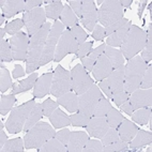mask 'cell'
<instances>
[{
    "instance_id": "ffe728a7",
    "label": "cell",
    "mask_w": 152,
    "mask_h": 152,
    "mask_svg": "<svg viewBox=\"0 0 152 152\" xmlns=\"http://www.w3.org/2000/svg\"><path fill=\"white\" fill-rule=\"evenodd\" d=\"M131 26H132V22L129 20L126 24L123 25L122 27L119 28L117 31H115L113 34L109 35L108 38H107L106 44L111 47H120L121 44L123 43V41L125 40V38H126V34H128Z\"/></svg>"
},
{
    "instance_id": "9a60e30c",
    "label": "cell",
    "mask_w": 152,
    "mask_h": 152,
    "mask_svg": "<svg viewBox=\"0 0 152 152\" xmlns=\"http://www.w3.org/2000/svg\"><path fill=\"white\" fill-rule=\"evenodd\" d=\"M109 124L107 122L106 117H99V116H92L90 117L88 122L87 132L90 136H93L95 138H102L106 134V132L109 130Z\"/></svg>"
},
{
    "instance_id": "7dc6e473",
    "label": "cell",
    "mask_w": 152,
    "mask_h": 152,
    "mask_svg": "<svg viewBox=\"0 0 152 152\" xmlns=\"http://www.w3.org/2000/svg\"><path fill=\"white\" fill-rule=\"evenodd\" d=\"M128 148V142L123 140H117L110 145H107L103 149L104 152H119Z\"/></svg>"
},
{
    "instance_id": "91938a15",
    "label": "cell",
    "mask_w": 152,
    "mask_h": 152,
    "mask_svg": "<svg viewBox=\"0 0 152 152\" xmlns=\"http://www.w3.org/2000/svg\"><path fill=\"white\" fill-rule=\"evenodd\" d=\"M82 62H83V64H84L85 69L87 70V72H90V71H92L93 65H94L95 61L92 59H90L89 57H85L82 59Z\"/></svg>"
},
{
    "instance_id": "9c48e42d",
    "label": "cell",
    "mask_w": 152,
    "mask_h": 152,
    "mask_svg": "<svg viewBox=\"0 0 152 152\" xmlns=\"http://www.w3.org/2000/svg\"><path fill=\"white\" fill-rule=\"evenodd\" d=\"M72 89L77 95H80L92 87L93 80L89 76L87 70L83 68L82 64H76L71 71Z\"/></svg>"
},
{
    "instance_id": "52a82bcc",
    "label": "cell",
    "mask_w": 152,
    "mask_h": 152,
    "mask_svg": "<svg viewBox=\"0 0 152 152\" xmlns=\"http://www.w3.org/2000/svg\"><path fill=\"white\" fill-rule=\"evenodd\" d=\"M63 31H64V25L62 23H60L59 20H56L53 24V27L50 28V31H49L48 37L46 39V43L44 46L41 61H40V66L47 64L55 58L57 44Z\"/></svg>"
},
{
    "instance_id": "6da1fadb",
    "label": "cell",
    "mask_w": 152,
    "mask_h": 152,
    "mask_svg": "<svg viewBox=\"0 0 152 152\" xmlns=\"http://www.w3.org/2000/svg\"><path fill=\"white\" fill-rule=\"evenodd\" d=\"M49 31H50V24L45 23L43 27L30 38L28 56L26 60V73L27 74L33 73V71L40 68L42 53H43Z\"/></svg>"
},
{
    "instance_id": "b9f144b4",
    "label": "cell",
    "mask_w": 152,
    "mask_h": 152,
    "mask_svg": "<svg viewBox=\"0 0 152 152\" xmlns=\"http://www.w3.org/2000/svg\"><path fill=\"white\" fill-rule=\"evenodd\" d=\"M24 20L20 18H16L12 20L11 23H9V24L6 25V32L8 34H11L13 37L14 34H16L17 32H19V30L22 29L23 26H24Z\"/></svg>"
},
{
    "instance_id": "9f6ffc18",
    "label": "cell",
    "mask_w": 152,
    "mask_h": 152,
    "mask_svg": "<svg viewBox=\"0 0 152 152\" xmlns=\"http://www.w3.org/2000/svg\"><path fill=\"white\" fill-rule=\"evenodd\" d=\"M105 47H106V44H102V45H100L99 47H96L95 49H91V52L89 53V55H88V57L90 58V59L94 60V61H96V59H98L99 57H100L101 55L104 54V50H105Z\"/></svg>"
},
{
    "instance_id": "680465c9",
    "label": "cell",
    "mask_w": 152,
    "mask_h": 152,
    "mask_svg": "<svg viewBox=\"0 0 152 152\" xmlns=\"http://www.w3.org/2000/svg\"><path fill=\"white\" fill-rule=\"evenodd\" d=\"M100 88L102 89V91H103L104 93H105L108 98H111V94H113V91H111V88H110V85L108 84V80H107V78L103 79V80H101L100 84Z\"/></svg>"
},
{
    "instance_id": "44dd1931",
    "label": "cell",
    "mask_w": 152,
    "mask_h": 152,
    "mask_svg": "<svg viewBox=\"0 0 152 152\" xmlns=\"http://www.w3.org/2000/svg\"><path fill=\"white\" fill-rule=\"evenodd\" d=\"M117 129H118L120 139L123 141H126V142H130L135 137L136 133L138 131V128L132 121H130L128 119L123 120L122 122H121V124Z\"/></svg>"
},
{
    "instance_id": "f546056e",
    "label": "cell",
    "mask_w": 152,
    "mask_h": 152,
    "mask_svg": "<svg viewBox=\"0 0 152 152\" xmlns=\"http://www.w3.org/2000/svg\"><path fill=\"white\" fill-rule=\"evenodd\" d=\"M131 142V147L135 149V148H140L146 145H150L152 142V134L150 132H147L144 130H138L136 133L135 137H134Z\"/></svg>"
},
{
    "instance_id": "ab89813d",
    "label": "cell",
    "mask_w": 152,
    "mask_h": 152,
    "mask_svg": "<svg viewBox=\"0 0 152 152\" xmlns=\"http://www.w3.org/2000/svg\"><path fill=\"white\" fill-rule=\"evenodd\" d=\"M12 80L11 77H10V73H9V70L1 65V71H0V91L1 92H6L7 90L10 87H12Z\"/></svg>"
},
{
    "instance_id": "f1b7e54d",
    "label": "cell",
    "mask_w": 152,
    "mask_h": 152,
    "mask_svg": "<svg viewBox=\"0 0 152 152\" xmlns=\"http://www.w3.org/2000/svg\"><path fill=\"white\" fill-rule=\"evenodd\" d=\"M43 108H42V104H35L34 107L32 108L31 113L28 116V119L25 123L24 131L28 132L31 128H33L37 123L39 122V120L43 117Z\"/></svg>"
},
{
    "instance_id": "bcb514c9",
    "label": "cell",
    "mask_w": 152,
    "mask_h": 152,
    "mask_svg": "<svg viewBox=\"0 0 152 152\" xmlns=\"http://www.w3.org/2000/svg\"><path fill=\"white\" fill-rule=\"evenodd\" d=\"M59 106L58 102H55L52 99H47L45 102L42 103V108H43V115L45 117H50V115L55 111V109H57Z\"/></svg>"
},
{
    "instance_id": "7bdbcfd3",
    "label": "cell",
    "mask_w": 152,
    "mask_h": 152,
    "mask_svg": "<svg viewBox=\"0 0 152 152\" xmlns=\"http://www.w3.org/2000/svg\"><path fill=\"white\" fill-rule=\"evenodd\" d=\"M101 139H102V144L105 145V146L110 145V144H113V142H115V141L119 140L120 137H119V133H118V130L117 129H114V128L109 129V130L106 132L105 135H104Z\"/></svg>"
},
{
    "instance_id": "03108f58",
    "label": "cell",
    "mask_w": 152,
    "mask_h": 152,
    "mask_svg": "<svg viewBox=\"0 0 152 152\" xmlns=\"http://www.w3.org/2000/svg\"><path fill=\"white\" fill-rule=\"evenodd\" d=\"M6 29H4V28H1V29H0V39H1V40H2L3 39V37H4V34H6Z\"/></svg>"
},
{
    "instance_id": "ee69618b",
    "label": "cell",
    "mask_w": 152,
    "mask_h": 152,
    "mask_svg": "<svg viewBox=\"0 0 152 152\" xmlns=\"http://www.w3.org/2000/svg\"><path fill=\"white\" fill-rule=\"evenodd\" d=\"M71 30V32H72V34L74 35V38H75V40L77 41V43H78V45H82V44L85 43V41L87 40L88 38V34L86 32H85V30L83 29L80 26H75V27H73Z\"/></svg>"
},
{
    "instance_id": "4fadbf2b",
    "label": "cell",
    "mask_w": 152,
    "mask_h": 152,
    "mask_svg": "<svg viewBox=\"0 0 152 152\" xmlns=\"http://www.w3.org/2000/svg\"><path fill=\"white\" fill-rule=\"evenodd\" d=\"M10 45H11L12 55L14 60L25 61L27 60L28 48H29V35L23 31H19L16 34H14L10 39Z\"/></svg>"
},
{
    "instance_id": "7c38bea8",
    "label": "cell",
    "mask_w": 152,
    "mask_h": 152,
    "mask_svg": "<svg viewBox=\"0 0 152 152\" xmlns=\"http://www.w3.org/2000/svg\"><path fill=\"white\" fill-rule=\"evenodd\" d=\"M45 19H46L45 10L41 7L24 13L23 20H24L25 26L27 28L28 35L30 38L34 35L45 25Z\"/></svg>"
},
{
    "instance_id": "cb8c5ba5",
    "label": "cell",
    "mask_w": 152,
    "mask_h": 152,
    "mask_svg": "<svg viewBox=\"0 0 152 152\" xmlns=\"http://www.w3.org/2000/svg\"><path fill=\"white\" fill-rule=\"evenodd\" d=\"M104 55L108 58L114 70L120 68L124 63V57H123L121 50H119V49H116L114 47L106 45L105 50H104Z\"/></svg>"
},
{
    "instance_id": "4316f807",
    "label": "cell",
    "mask_w": 152,
    "mask_h": 152,
    "mask_svg": "<svg viewBox=\"0 0 152 152\" xmlns=\"http://www.w3.org/2000/svg\"><path fill=\"white\" fill-rule=\"evenodd\" d=\"M49 120H50V123L53 124V126L56 129L64 128V126H68V125L71 124L70 117H68V115L60 108L55 109L54 113L50 115Z\"/></svg>"
},
{
    "instance_id": "681fc988",
    "label": "cell",
    "mask_w": 152,
    "mask_h": 152,
    "mask_svg": "<svg viewBox=\"0 0 152 152\" xmlns=\"http://www.w3.org/2000/svg\"><path fill=\"white\" fill-rule=\"evenodd\" d=\"M152 87V66H147V70L144 74L142 80H141L140 87L141 89H150Z\"/></svg>"
},
{
    "instance_id": "1f68e13d",
    "label": "cell",
    "mask_w": 152,
    "mask_h": 152,
    "mask_svg": "<svg viewBox=\"0 0 152 152\" xmlns=\"http://www.w3.org/2000/svg\"><path fill=\"white\" fill-rule=\"evenodd\" d=\"M63 10V6L62 2L57 0V1H52V2L47 4L45 7V14H46V17L52 19H56L59 18L61 13H62Z\"/></svg>"
},
{
    "instance_id": "e7e4bbea",
    "label": "cell",
    "mask_w": 152,
    "mask_h": 152,
    "mask_svg": "<svg viewBox=\"0 0 152 152\" xmlns=\"http://www.w3.org/2000/svg\"><path fill=\"white\" fill-rule=\"evenodd\" d=\"M132 2H133L132 0H120V4H121L123 8H130Z\"/></svg>"
},
{
    "instance_id": "003e7915",
    "label": "cell",
    "mask_w": 152,
    "mask_h": 152,
    "mask_svg": "<svg viewBox=\"0 0 152 152\" xmlns=\"http://www.w3.org/2000/svg\"><path fill=\"white\" fill-rule=\"evenodd\" d=\"M4 20H6V17H4L2 14H1V15H0V25L4 24Z\"/></svg>"
},
{
    "instance_id": "f6af8a7d",
    "label": "cell",
    "mask_w": 152,
    "mask_h": 152,
    "mask_svg": "<svg viewBox=\"0 0 152 152\" xmlns=\"http://www.w3.org/2000/svg\"><path fill=\"white\" fill-rule=\"evenodd\" d=\"M104 147L102 142L95 139H89L86 146L84 147L83 152H103Z\"/></svg>"
},
{
    "instance_id": "277c9868",
    "label": "cell",
    "mask_w": 152,
    "mask_h": 152,
    "mask_svg": "<svg viewBox=\"0 0 152 152\" xmlns=\"http://www.w3.org/2000/svg\"><path fill=\"white\" fill-rule=\"evenodd\" d=\"M54 128L46 122H38L25 135V148L26 149H39L47 140L55 137Z\"/></svg>"
},
{
    "instance_id": "11a10c76",
    "label": "cell",
    "mask_w": 152,
    "mask_h": 152,
    "mask_svg": "<svg viewBox=\"0 0 152 152\" xmlns=\"http://www.w3.org/2000/svg\"><path fill=\"white\" fill-rule=\"evenodd\" d=\"M92 38L94 39L95 41H102L104 38H106L105 27L101 26V25H95L94 30H93L92 33Z\"/></svg>"
},
{
    "instance_id": "d6a6232c",
    "label": "cell",
    "mask_w": 152,
    "mask_h": 152,
    "mask_svg": "<svg viewBox=\"0 0 152 152\" xmlns=\"http://www.w3.org/2000/svg\"><path fill=\"white\" fill-rule=\"evenodd\" d=\"M141 59L145 62H150L152 59V25L148 26V32H147V42L144 50L141 52Z\"/></svg>"
},
{
    "instance_id": "ba28073f",
    "label": "cell",
    "mask_w": 152,
    "mask_h": 152,
    "mask_svg": "<svg viewBox=\"0 0 152 152\" xmlns=\"http://www.w3.org/2000/svg\"><path fill=\"white\" fill-rule=\"evenodd\" d=\"M71 90H73L72 89L71 72L65 70L61 65H58L54 72V76H53L50 93L56 98H60L65 93L71 92Z\"/></svg>"
},
{
    "instance_id": "4dcf8cb0",
    "label": "cell",
    "mask_w": 152,
    "mask_h": 152,
    "mask_svg": "<svg viewBox=\"0 0 152 152\" xmlns=\"http://www.w3.org/2000/svg\"><path fill=\"white\" fill-rule=\"evenodd\" d=\"M39 151L41 152H68V147L57 139L56 137H53L49 140H47L41 148H39Z\"/></svg>"
},
{
    "instance_id": "7402d4cb",
    "label": "cell",
    "mask_w": 152,
    "mask_h": 152,
    "mask_svg": "<svg viewBox=\"0 0 152 152\" xmlns=\"http://www.w3.org/2000/svg\"><path fill=\"white\" fill-rule=\"evenodd\" d=\"M108 84L110 85L111 91H118V90H124V65H121L120 68L116 69L110 73V75L107 77Z\"/></svg>"
},
{
    "instance_id": "7a4b0ae2",
    "label": "cell",
    "mask_w": 152,
    "mask_h": 152,
    "mask_svg": "<svg viewBox=\"0 0 152 152\" xmlns=\"http://www.w3.org/2000/svg\"><path fill=\"white\" fill-rule=\"evenodd\" d=\"M147 70V62L141 59L140 56H136L129 60L126 65H124V85L123 89L126 93H132L139 89Z\"/></svg>"
},
{
    "instance_id": "30bf717a",
    "label": "cell",
    "mask_w": 152,
    "mask_h": 152,
    "mask_svg": "<svg viewBox=\"0 0 152 152\" xmlns=\"http://www.w3.org/2000/svg\"><path fill=\"white\" fill-rule=\"evenodd\" d=\"M102 93L96 85H93L88 91L78 96V111L92 117L94 109L100 101Z\"/></svg>"
},
{
    "instance_id": "836d02e7",
    "label": "cell",
    "mask_w": 152,
    "mask_h": 152,
    "mask_svg": "<svg viewBox=\"0 0 152 152\" xmlns=\"http://www.w3.org/2000/svg\"><path fill=\"white\" fill-rule=\"evenodd\" d=\"M151 108H139L136 110L135 114H132V119L134 122L138 123V124L145 125L148 123L151 117Z\"/></svg>"
},
{
    "instance_id": "f5cc1de1",
    "label": "cell",
    "mask_w": 152,
    "mask_h": 152,
    "mask_svg": "<svg viewBox=\"0 0 152 152\" xmlns=\"http://www.w3.org/2000/svg\"><path fill=\"white\" fill-rule=\"evenodd\" d=\"M69 6L72 9V11L75 13L77 17L83 16V1L82 0H71L69 1Z\"/></svg>"
},
{
    "instance_id": "2e32d148",
    "label": "cell",
    "mask_w": 152,
    "mask_h": 152,
    "mask_svg": "<svg viewBox=\"0 0 152 152\" xmlns=\"http://www.w3.org/2000/svg\"><path fill=\"white\" fill-rule=\"evenodd\" d=\"M131 105L134 110H137L139 108H145L147 106H151L152 104V90L150 89H137L129 99Z\"/></svg>"
},
{
    "instance_id": "f35d334b",
    "label": "cell",
    "mask_w": 152,
    "mask_h": 152,
    "mask_svg": "<svg viewBox=\"0 0 152 152\" xmlns=\"http://www.w3.org/2000/svg\"><path fill=\"white\" fill-rule=\"evenodd\" d=\"M111 105L108 102L107 99H105L102 95L99 101L98 105L95 107L94 113H93V116H99V117H106V115L108 114V111L110 110Z\"/></svg>"
},
{
    "instance_id": "f907efd6",
    "label": "cell",
    "mask_w": 152,
    "mask_h": 152,
    "mask_svg": "<svg viewBox=\"0 0 152 152\" xmlns=\"http://www.w3.org/2000/svg\"><path fill=\"white\" fill-rule=\"evenodd\" d=\"M92 45H93V42H85L84 44L79 45L78 52H77L76 56H77L79 59H83V58H85L87 55H89L90 52H91Z\"/></svg>"
},
{
    "instance_id": "603a6c76",
    "label": "cell",
    "mask_w": 152,
    "mask_h": 152,
    "mask_svg": "<svg viewBox=\"0 0 152 152\" xmlns=\"http://www.w3.org/2000/svg\"><path fill=\"white\" fill-rule=\"evenodd\" d=\"M25 10V1L24 0H7V3L4 4L1 11L2 15L6 18L16 15L17 13Z\"/></svg>"
},
{
    "instance_id": "d6986e66",
    "label": "cell",
    "mask_w": 152,
    "mask_h": 152,
    "mask_svg": "<svg viewBox=\"0 0 152 152\" xmlns=\"http://www.w3.org/2000/svg\"><path fill=\"white\" fill-rule=\"evenodd\" d=\"M53 76H54L53 73H46L42 75L41 77H39L34 85V89H33V95L35 98H43L50 91Z\"/></svg>"
},
{
    "instance_id": "74e56055",
    "label": "cell",
    "mask_w": 152,
    "mask_h": 152,
    "mask_svg": "<svg viewBox=\"0 0 152 152\" xmlns=\"http://www.w3.org/2000/svg\"><path fill=\"white\" fill-rule=\"evenodd\" d=\"M0 59L1 61H7V62H11L13 60V55H12V49L10 42H8L7 40L2 39L0 41Z\"/></svg>"
},
{
    "instance_id": "d590c367",
    "label": "cell",
    "mask_w": 152,
    "mask_h": 152,
    "mask_svg": "<svg viewBox=\"0 0 152 152\" xmlns=\"http://www.w3.org/2000/svg\"><path fill=\"white\" fill-rule=\"evenodd\" d=\"M16 102L15 94L10 95H1V101H0V114L2 116H6L9 111L11 110L14 103Z\"/></svg>"
},
{
    "instance_id": "8992f818",
    "label": "cell",
    "mask_w": 152,
    "mask_h": 152,
    "mask_svg": "<svg viewBox=\"0 0 152 152\" xmlns=\"http://www.w3.org/2000/svg\"><path fill=\"white\" fill-rule=\"evenodd\" d=\"M123 7L119 0H106L98 11V19L103 27H108L123 18Z\"/></svg>"
},
{
    "instance_id": "816d5d0a",
    "label": "cell",
    "mask_w": 152,
    "mask_h": 152,
    "mask_svg": "<svg viewBox=\"0 0 152 152\" xmlns=\"http://www.w3.org/2000/svg\"><path fill=\"white\" fill-rule=\"evenodd\" d=\"M128 22H129V20L126 18H121L119 20V22L115 23V24L110 25V26H108V27H105L106 37H109V35H111L113 33L115 32V31H117V30L119 29V28H121L123 26V25H125Z\"/></svg>"
},
{
    "instance_id": "83f0119b",
    "label": "cell",
    "mask_w": 152,
    "mask_h": 152,
    "mask_svg": "<svg viewBox=\"0 0 152 152\" xmlns=\"http://www.w3.org/2000/svg\"><path fill=\"white\" fill-rule=\"evenodd\" d=\"M60 19H61V23L64 25V27H66L68 29H72L78 24V17L76 16L75 13L72 11V9L68 4L63 7L62 13L60 15Z\"/></svg>"
},
{
    "instance_id": "c3c4849f",
    "label": "cell",
    "mask_w": 152,
    "mask_h": 152,
    "mask_svg": "<svg viewBox=\"0 0 152 152\" xmlns=\"http://www.w3.org/2000/svg\"><path fill=\"white\" fill-rule=\"evenodd\" d=\"M111 99L115 102V104L117 106H120L123 104L125 101H128L130 99L129 93H126L124 90H118V91H114L111 94Z\"/></svg>"
},
{
    "instance_id": "e0dca14e",
    "label": "cell",
    "mask_w": 152,
    "mask_h": 152,
    "mask_svg": "<svg viewBox=\"0 0 152 152\" xmlns=\"http://www.w3.org/2000/svg\"><path fill=\"white\" fill-rule=\"evenodd\" d=\"M113 71H114V69L111 66L110 61H109L108 58L106 57L105 55L102 54L96 59L94 65H93L92 73L93 76H94V78L101 82V80L107 78Z\"/></svg>"
},
{
    "instance_id": "8fae6325",
    "label": "cell",
    "mask_w": 152,
    "mask_h": 152,
    "mask_svg": "<svg viewBox=\"0 0 152 152\" xmlns=\"http://www.w3.org/2000/svg\"><path fill=\"white\" fill-rule=\"evenodd\" d=\"M78 47V43L75 40L74 35L72 34L71 30L65 29L60 37L59 42L57 44L54 60L56 62H59L60 60H62L68 54H77Z\"/></svg>"
},
{
    "instance_id": "484cf974",
    "label": "cell",
    "mask_w": 152,
    "mask_h": 152,
    "mask_svg": "<svg viewBox=\"0 0 152 152\" xmlns=\"http://www.w3.org/2000/svg\"><path fill=\"white\" fill-rule=\"evenodd\" d=\"M38 73H31L27 78H25L24 80L19 82L18 84H13L12 87H13V94H16V93H20V92H25V91H28V90L32 89L34 87L35 83L38 80Z\"/></svg>"
},
{
    "instance_id": "be15d7a7",
    "label": "cell",
    "mask_w": 152,
    "mask_h": 152,
    "mask_svg": "<svg viewBox=\"0 0 152 152\" xmlns=\"http://www.w3.org/2000/svg\"><path fill=\"white\" fill-rule=\"evenodd\" d=\"M25 74V71L24 69H23L22 65H15V69L13 70V77L14 78H18V77H22V76H24Z\"/></svg>"
},
{
    "instance_id": "6125c7cd",
    "label": "cell",
    "mask_w": 152,
    "mask_h": 152,
    "mask_svg": "<svg viewBox=\"0 0 152 152\" xmlns=\"http://www.w3.org/2000/svg\"><path fill=\"white\" fill-rule=\"evenodd\" d=\"M0 149L2 148L4 145H6V142L8 141V136L6 135V133H4V131H3V124L2 122L0 123Z\"/></svg>"
},
{
    "instance_id": "8d00e7d4",
    "label": "cell",
    "mask_w": 152,
    "mask_h": 152,
    "mask_svg": "<svg viewBox=\"0 0 152 152\" xmlns=\"http://www.w3.org/2000/svg\"><path fill=\"white\" fill-rule=\"evenodd\" d=\"M106 119H107V122H108L110 128L117 129L121 124V122L124 120V117L120 114L119 111L111 107L110 110L108 111V114L106 115Z\"/></svg>"
},
{
    "instance_id": "60d3db41",
    "label": "cell",
    "mask_w": 152,
    "mask_h": 152,
    "mask_svg": "<svg viewBox=\"0 0 152 152\" xmlns=\"http://www.w3.org/2000/svg\"><path fill=\"white\" fill-rule=\"evenodd\" d=\"M71 124L74 126H87L88 122H89L90 117L87 115L82 114V113H77V114L72 115L70 117Z\"/></svg>"
},
{
    "instance_id": "5bb4252c",
    "label": "cell",
    "mask_w": 152,
    "mask_h": 152,
    "mask_svg": "<svg viewBox=\"0 0 152 152\" xmlns=\"http://www.w3.org/2000/svg\"><path fill=\"white\" fill-rule=\"evenodd\" d=\"M98 11L95 8V3L91 0L83 1V16L82 24L89 31H93V28L98 23Z\"/></svg>"
},
{
    "instance_id": "ac0fdd59",
    "label": "cell",
    "mask_w": 152,
    "mask_h": 152,
    "mask_svg": "<svg viewBox=\"0 0 152 152\" xmlns=\"http://www.w3.org/2000/svg\"><path fill=\"white\" fill-rule=\"evenodd\" d=\"M88 140H89V136L85 133V132H82V131L72 132L70 134V139H69L68 151L83 152V149L86 146Z\"/></svg>"
},
{
    "instance_id": "5b68a950",
    "label": "cell",
    "mask_w": 152,
    "mask_h": 152,
    "mask_svg": "<svg viewBox=\"0 0 152 152\" xmlns=\"http://www.w3.org/2000/svg\"><path fill=\"white\" fill-rule=\"evenodd\" d=\"M34 105V101H29L27 103L12 109L11 115H10V117L7 120L6 123V128L9 133L16 134L19 133L22 130H24L25 123L27 121L28 116L31 113Z\"/></svg>"
},
{
    "instance_id": "3957f363",
    "label": "cell",
    "mask_w": 152,
    "mask_h": 152,
    "mask_svg": "<svg viewBox=\"0 0 152 152\" xmlns=\"http://www.w3.org/2000/svg\"><path fill=\"white\" fill-rule=\"evenodd\" d=\"M147 33L136 25H132L126 38L121 44V53L125 59H132L146 46Z\"/></svg>"
},
{
    "instance_id": "94428289",
    "label": "cell",
    "mask_w": 152,
    "mask_h": 152,
    "mask_svg": "<svg viewBox=\"0 0 152 152\" xmlns=\"http://www.w3.org/2000/svg\"><path fill=\"white\" fill-rule=\"evenodd\" d=\"M120 108H121V110L124 111L125 114H128V115H132L134 111L133 107H132V105H131L130 101L129 100L125 101L123 104H121V105H120Z\"/></svg>"
},
{
    "instance_id": "e575fe53",
    "label": "cell",
    "mask_w": 152,
    "mask_h": 152,
    "mask_svg": "<svg viewBox=\"0 0 152 152\" xmlns=\"http://www.w3.org/2000/svg\"><path fill=\"white\" fill-rule=\"evenodd\" d=\"M24 142L22 138L10 139L6 142V145L1 148L2 152H23L24 151Z\"/></svg>"
},
{
    "instance_id": "d4e9b609",
    "label": "cell",
    "mask_w": 152,
    "mask_h": 152,
    "mask_svg": "<svg viewBox=\"0 0 152 152\" xmlns=\"http://www.w3.org/2000/svg\"><path fill=\"white\" fill-rule=\"evenodd\" d=\"M57 102L59 105H62L70 113H74V111L78 110V96L76 93H65L64 95L58 98Z\"/></svg>"
},
{
    "instance_id": "6f0895ef",
    "label": "cell",
    "mask_w": 152,
    "mask_h": 152,
    "mask_svg": "<svg viewBox=\"0 0 152 152\" xmlns=\"http://www.w3.org/2000/svg\"><path fill=\"white\" fill-rule=\"evenodd\" d=\"M41 4L42 0H27V1H25V13L31 11V10H33L35 8H39Z\"/></svg>"
},
{
    "instance_id": "db71d44e",
    "label": "cell",
    "mask_w": 152,
    "mask_h": 152,
    "mask_svg": "<svg viewBox=\"0 0 152 152\" xmlns=\"http://www.w3.org/2000/svg\"><path fill=\"white\" fill-rule=\"evenodd\" d=\"M70 134L71 132L69 131V129H62V130L58 131L57 133L55 134V137L59 139L64 146H68L69 139H70Z\"/></svg>"
}]
</instances>
